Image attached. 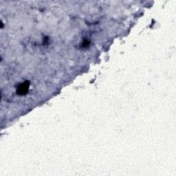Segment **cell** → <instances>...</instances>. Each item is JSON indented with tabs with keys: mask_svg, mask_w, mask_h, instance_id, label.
<instances>
[{
	"mask_svg": "<svg viewBox=\"0 0 176 176\" xmlns=\"http://www.w3.org/2000/svg\"><path fill=\"white\" fill-rule=\"evenodd\" d=\"M29 85H30V83L28 82V81H26V82H25V83H22L21 85H19L18 88H17V92H18L20 95L25 94V93L27 92L28 90Z\"/></svg>",
	"mask_w": 176,
	"mask_h": 176,
	"instance_id": "cell-1",
	"label": "cell"
}]
</instances>
